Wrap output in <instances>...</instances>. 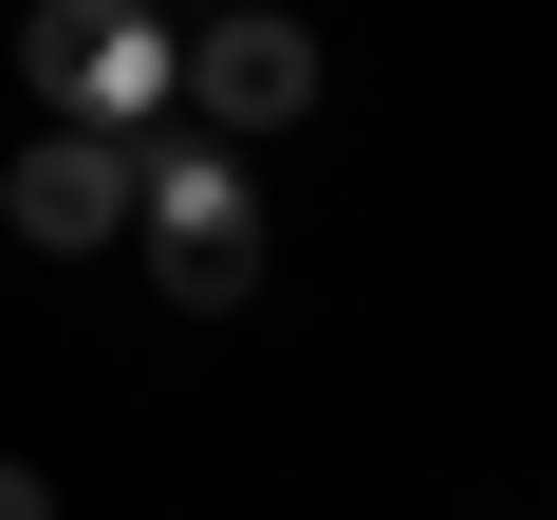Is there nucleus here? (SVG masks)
<instances>
[{
    "instance_id": "nucleus-2",
    "label": "nucleus",
    "mask_w": 557,
    "mask_h": 520,
    "mask_svg": "<svg viewBox=\"0 0 557 520\" xmlns=\"http://www.w3.org/2000/svg\"><path fill=\"white\" fill-rule=\"evenodd\" d=\"M149 280L186 298V317H242L260 298V186H242V149H149Z\"/></svg>"
},
{
    "instance_id": "nucleus-3",
    "label": "nucleus",
    "mask_w": 557,
    "mask_h": 520,
    "mask_svg": "<svg viewBox=\"0 0 557 520\" xmlns=\"http://www.w3.org/2000/svg\"><path fill=\"white\" fill-rule=\"evenodd\" d=\"M0 223H20L38 260H94L149 223V149H94V131H38L20 168H0Z\"/></svg>"
},
{
    "instance_id": "nucleus-4",
    "label": "nucleus",
    "mask_w": 557,
    "mask_h": 520,
    "mask_svg": "<svg viewBox=\"0 0 557 520\" xmlns=\"http://www.w3.org/2000/svg\"><path fill=\"white\" fill-rule=\"evenodd\" d=\"M186 94H205L223 131H298V112H317V38H298V20H223V38L186 57Z\"/></svg>"
},
{
    "instance_id": "nucleus-5",
    "label": "nucleus",
    "mask_w": 557,
    "mask_h": 520,
    "mask_svg": "<svg viewBox=\"0 0 557 520\" xmlns=\"http://www.w3.org/2000/svg\"><path fill=\"white\" fill-rule=\"evenodd\" d=\"M0 520H57V483H38V465H0Z\"/></svg>"
},
{
    "instance_id": "nucleus-1",
    "label": "nucleus",
    "mask_w": 557,
    "mask_h": 520,
    "mask_svg": "<svg viewBox=\"0 0 557 520\" xmlns=\"http://www.w3.org/2000/svg\"><path fill=\"white\" fill-rule=\"evenodd\" d=\"M20 75H38V131L149 149V112L186 94V38L149 20V0H38V20H20Z\"/></svg>"
}]
</instances>
